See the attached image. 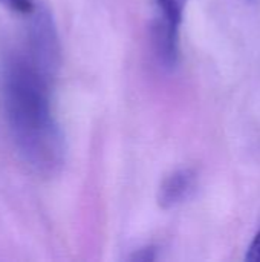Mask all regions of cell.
Returning a JSON list of instances; mask_svg holds the SVG:
<instances>
[{"label": "cell", "instance_id": "1", "mask_svg": "<svg viewBox=\"0 0 260 262\" xmlns=\"http://www.w3.org/2000/svg\"><path fill=\"white\" fill-rule=\"evenodd\" d=\"M60 52L52 15L38 9L0 72L2 107L12 143L21 160L46 177L58 173L66 157L64 135L54 112Z\"/></svg>", "mask_w": 260, "mask_h": 262}, {"label": "cell", "instance_id": "2", "mask_svg": "<svg viewBox=\"0 0 260 262\" xmlns=\"http://www.w3.org/2000/svg\"><path fill=\"white\" fill-rule=\"evenodd\" d=\"M187 0H156L159 23L156 26L158 52L164 63L175 64L179 49V28Z\"/></svg>", "mask_w": 260, "mask_h": 262}, {"label": "cell", "instance_id": "3", "mask_svg": "<svg viewBox=\"0 0 260 262\" xmlns=\"http://www.w3.org/2000/svg\"><path fill=\"white\" fill-rule=\"evenodd\" d=\"M196 187V173L192 169H179L170 173L159 186L158 203L162 209H172L187 201Z\"/></svg>", "mask_w": 260, "mask_h": 262}, {"label": "cell", "instance_id": "4", "mask_svg": "<svg viewBox=\"0 0 260 262\" xmlns=\"http://www.w3.org/2000/svg\"><path fill=\"white\" fill-rule=\"evenodd\" d=\"M0 3L17 14L31 15L35 11L34 0H0Z\"/></svg>", "mask_w": 260, "mask_h": 262}, {"label": "cell", "instance_id": "5", "mask_svg": "<svg viewBox=\"0 0 260 262\" xmlns=\"http://www.w3.org/2000/svg\"><path fill=\"white\" fill-rule=\"evenodd\" d=\"M245 259L250 262H260V230L253 238V241L248 247V252L245 255Z\"/></svg>", "mask_w": 260, "mask_h": 262}, {"label": "cell", "instance_id": "6", "mask_svg": "<svg viewBox=\"0 0 260 262\" xmlns=\"http://www.w3.org/2000/svg\"><path fill=\"white\" fill-rule=\"evenodd\" d=\"M155 252H156V250H155L153 247L141 249V250H138V253H135V255L132 256V261H141V262L153 261V259L156 258Z\"/></svg>", "mask_w": 260, "mask_h": 262}]
</instances>
